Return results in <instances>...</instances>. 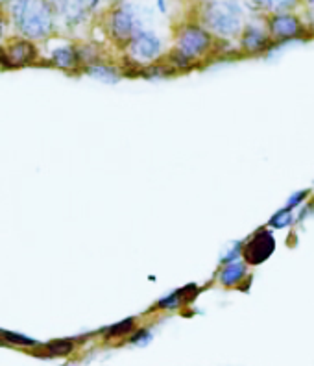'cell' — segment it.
Returning <instances> with one entry per match:
<instances>
[{
    "mask_svg": "<svg viewBox=\"0 0 314 366\" xmlns=\"http://www.w3.org/2000/svg\"><path fill=\"white\" fill-rule=\"evenodd\" d=\"M111 32L117 39H128L133 32V17L126 10H117L111 17Z\"/></svg>",
    "mask_w": 314,
    "mask_h": 366,
    "instance_id": "cell-7",
    "label": "cell"
},
{
    "mask_svg": "<svg viewBox=\"0 0 314 366\" xmlns=\"http://www.w3.org/2000/svg\"><path fill=\"white\" fill-rule=\"evenodd\" d=\"M274 246L275 243L268 231H259L254 239L246 244V248H244V257H246V261L252 264L263 263L264 259H268L270 255H272Z\"/></svg>",
    "mask_w": 314,
    "mask_h": 366,
    "instance_id": "cell-4",
    "label": "cell"
},
{
    "mask_svg": "<svg viewBox=\"0 0 314 366\" xmlns=\"http://www.w3.org/2000/svg\"><path fill=\"white\" fill-rule=\"evenodd\" d=\"M244 274H246V266L244 263H229L228 266H224V270L220 272V281L226 287H233L238 281L243 280Z\"/></svg>",
    "mask_w": 314,
    "mask_h": 366,
    "instance_id": "cell-10",
    "label": "cell"
},
{
    "mask_svg": "<svg viewBox=\"0 0 314 366\" xmlns=\"http://www.w3.org/2000/svg\"><path fill=\"white\" fill-rule=\"evenodd\" d=\"M303 196H307V191H299V193L292 194V196L289 198V202H287V209L292 211V208H296V205L303 200Z\"/></svg>",
    "mask_w": 314,
    "mask_h": 366,
    "instance_id": "cell-18",
    "label": "cell"
},
{
    "mask_svg": "<svg viewBox=\"0 0 314 366\" xmlns=\"http://www.w3.org/2000/svg\"><path fill=\"white\" fill-rule=\"evenodd\" d=\"M238 252H240V243L235 244V248L231 250V252H229L228 255H224L222 261H226V263H233V259L238 255Z\"/></svg>",
    "mask_w": 314,
    "mask_h": 366,
    "instance_id": "cell-20",
    "label": "cell"
},
{
    "mask_svg": "<svg viewBox=\"0 0 314 366\" xmlns=\"http://www.w3.org/2000/svg\"><path fill=\"white\" fill-rule=\"evenodd\" d=\"M292 219H294V217H292V211H290V209H283V211H279V213L274 215V219L270 220V226L278 229L287 228V226L292 224Z\"/></svg>",
    "mask_w": 314,
    "mask_h": 366,
    "instance_id": "cell-14",
    "label": "cell"
},
{
    "mask_svg": "<svg viewBox=\"0 0 314 366\" xmlns=\"http://www.w3.org/2000/svg\"><path fill=\"white\" fill-rule=\"evenodd\" d=\"M13 17L19 30L28 37H45L50 32V15L45 4L17 2L13 4Z\"/></svg>",
    "mask_w": 314,
    "mask_h": 366,
    "instance_id": "cell-2",
    "label": "cell"
},
{
    "mask_svg": "<svg viewBox=\"0 0 314 366\" xmlns=\"http://www.w3.org/2000/svg\"><path fill=\"white\" fill-rule=\"evenodd\" d=\"M203 22L220 36L231 37L238 34L243 25V11L235 2H213L205 6Z\"/></svg>",
    "mask_w": 314,
    "mask_h": 366,
    "instance_id": "cell-1",
    "label": "cell"
},
{
    "mask_svg": "<svg viewBox=\"0 0 314 366\" xmlns=\"http://www.w3.org/2000/svg\"><path fill=\"white\" fill-rule=\"evenodd\" d=\"M177 305H179V296H177V292H174V294H170L168 298L161 300L159 307H167V309H170V307H177Z\"/></svg>",
    "mask_w": 314,
    "mask_h": 366,
    "instance_id": "cell-19",
    "label": "cell"
},
{
    "mask_svg": "<svg viewBox=\"0 0 314 366\" xmlns=\"http://www.w3.org/2000/svg\"><path fill=\"white\" fill-rule=\"evenodd\" d=\"M270 32L279 39H289L299 34V20L287 13H279L270 20Z\"/></svg>",
    "mask_w": 314,
    "mask_h": 366,
    "instance_id": "cell-6",
    "label": "cell"
},
{
    "mask_svg": "<svg viewBox=\"0 0 314 366\" xmlns=\"http://www.w3.org/2000/svg\"><path fill=\"white\" fill-rule=\"evenodd\" d=\"M161 50V41L157 39L153 34H137L132 41V54L137 60L148 61L159 54Z\"/></svg>",
    "mask_w": 314,
    "mask_h": 366,
    "instance_id": "cell-5",
    "label": "cell"
},
{
    "mask_svg": "<svg viewBox=\"0 0 314 366\" xmlns=\"http://www.w3.org/2000/svg\"><path fill=\"white\" fill-rule=\"evenodd\" d=\"M0 34H2V25H0Z\"/></svg>",
    "mask_w": 314,
    "mask_h": 366,
    "instance_id": "cell-21",
    "label": "cell"
},
{
    "mask_svg": "<svg viewBox=\"0 0 314 366\" xmlns=\"http://www.w3.org/2000/svg\"><path fill=\"white\" fill-rule=\"evenodd\" d=\"M52 57L56 61V65L65 67V69L67 67H74V63H76V52L72 50V48H69V46L54 50Z\"/></svg>",
    "mask_w": 314,
    "mask_h": 366,
    "instance_id": "cell-12",
    "label": "cell"
},
{
    "mask_svg": "<svg viewBox=\"0 0 314 366\" xmlns=\"http://www.w3.org/2000/svg\"><path fill=\"white\" fill-rule=\"evenodd\" d=\"M87 74L98 78L102 81H109V83H115L118 80L117 71L113 67H106V65H91L87 67Z\"/></svg>",
    "mask_w": 314,
    "mask_h": 366,
    "instance_id": "cell-11",
    "label": "cell"
},
{
    "mask_svg": "<svg viewBox=\"0 0 314 366\" xmlns=\"http://www.w3.org/2000/svg\"><path fill=\"white\" fill-rule=\"evenodd\" d=\"M46 350L50 355H67L74 350V344H72V341H54L46 344Z\"/></svg>",
    "mask_w": 314,
    "mask_h": 366,
    "instance_id": "cell-13",
    "label": "cell"
},
{
    "mask_svg": "<svg viewBox=\"0 0 314 366\" xmlns=\"http://www.w3.org/2000/svg\"><path fill=\"white\" fill-rule=\"evenodd\" d=\"M211 45V37L205 30L198 26H189L182 32V36L177 39V52H182L185 57H198L207 50Z\"/></svg>",
    "mask_w": 314,
    "mask_h": 366,
    "instance_id": "cell-3",
    "label": "cell"
},
{
    "mask_svg": "<svg viewBox=\"0 0 314 366\" xmlns=\"http://www.w3.org/2000/svg\"><path fill=\"white\" fill-rule=\"evenodd\" d=\"M150 339H152V335H150V331L141 330V331H137V333H135V335L132 337V344L144 346V344H146V342H150Z\"/></svg>",
    "mask_w": 314,
    "mask_h": 366,
    "instance_id": "cell-17",
    "label": "cell"
},
{
    "mask_svg": "<svg viewBox=\"0 0 314 366\" xmlns=\"http://www.w3.org/2000/svg\"><path fill=\"white\" fill-rule=\"evenodd\" d=\"M2 335L6 337V341L13 342V344H22V346H34L37 344L36 341H32L28 337H22V335H15V333H10V331H0Z\"/></svg>",
    "mask_w": 314,
    "mask_h": 366,
    "instance_id": "cell-16",
    "label": "cell"
},
{
    "mask_svg": "<svg viewBox=\"0 0 314 366\" xmlns=\"http://www.w3.org/2000/svg\"><path fill=\"white\" fill-rule=\"evenodd\" d=\"M133 324H135V320H133V318H128V320L118 322V324L111 325V327L107 330V335H109V337L128 335L130 331H133Z\"/></svg>",
    "mask_w": 314,
    "mask_h": 366,
    "instance_id": "cell-15",
    "label": "cell"
},
{
    "mask_svg": "<svg viewBox=\"0 0 314 366\" xmlns=\"http://www.w3.org/2000/svg\"><path fill=\"white\" fill-rule=\"evenodd\" d=\"M8 56H10V63L13 65H22V63H28L36 57V46L28 43V41H17L15 45L11 46L8 50Z\"/></svg>",
    "mask_w": 314,
    "mask_h": 366,
    "instance_id": "cell-9",
    "label": "cell"
},
{
    "mask_svg": "<svg viewBox=\"0 0 314 366\" xmlns=\"http://www.w3.org/2000/svg\"><path fill=\"white\" fill-rule=\"evenodd\" d=\"M266 34H264L263 28H259L255 25H250L246 26V30H244V36H243V46L246 50L250 52H257L261 50L264 45H266Z\"/></svg>",
    "mask_w": 314,
    "mask_h": 366,
    "instance_id": "cell-8",
    "label": "cell"
}]
</instances>
